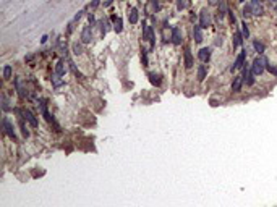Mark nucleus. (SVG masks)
I'll list each match as a JSON object with an SVG mask.
<instances>
[{"mask_svg":"<svg viewBox=\"0 0 277 207\" xmlns=\"http://www.w3.org/2000/svg\"><path fill=\"white\" fill-rule=\"evenodd\" d=\"M185 66L186 68H191L193 66V57H191V52L190 50H185Z\"/></svg>","mask_w":277,"mask_h":207,"instance_id":"12","label":"nucleus"},{"mask_svg":"<svg viewBox=\"0 0 277 207\" xmlns=\"http://www.w3.org/2000/svg\"><path fill=\"white\" fill-rule=\"evenodd\" d=\"M23 117L29 121V125H31V126H37V120H36L34 115H32V112H31V110H23Z\"/></svg>","mask_w":277,"mask_h":207,"instance_id":"8","label":"nucleus"},{"mask_svg":"<svg viewBox=\"0 0 277 207\" xmlns=\"http://www.w3.org/2000/svg\"><path fill=\"white\" fill-rule=\"evenodd\" d=\"M240 2H243V0H240Z\"/></svg>","mask_w":277,"mask_h":207,"instance_id":"34","label":"nucleus"},{"mask_svg":"<svg viewBox=\"0 0 277 207\" xmlns=\"http://www.w3.org/2000/svg\"><path fill=\"white\" fill-rule=\"evenodd\" d=\"M91 39H93V29H91V26H86L81 32V41L84 44H88V42H91Z\"/></svg>","mask_w":277,"mask_h":207,"instance_id":"4","label":"nucleus"},{"mask_svg":"<svg viewBox=\"0 0 277 207\" xmlns=\"http://www.w3.org/2000/svg\"><path fill=\"white\" fill-rule=\"evenodd\" d=\"M3 128H5V133L12 137V139H16V134H15V130H13V125L10 123L8 118H3Z\"/></svg>","mask_w":277,"mask_h":207,"instance_id":"3","label":"nucleus"},{"mask_svg":"<svg viewBox=\"0 0 277 207\" xmlns=\"http://www.w3.org/2000/svg\"><path fill=\"white\" fill-rule=\"evenodd\" d=\"M243 15H245V16L253 15V8H251V5H246L245 8H243Z\"/></svg>","mask_w":277,"mask_h":207,"instance_id":"24","label":"nucleus"},{"mask_svg":"<svg viewBox=\"0 0 277 207\" xmlns=\"http://www.w3.org/2000/svg\"><path fill=\"white\" fill-rule=\"evenodd\" d=\"M266 68H268V70H269L271 73H274V75H277V68H275L274 65H271V63H268V62H266Z\"/></svg>","mask_w":277,"mask_h":207,"instance_id":"27","label":"nucleus"},{"mask_svg":"<svg viewBox=\"0 0 277 207\" xmlns=\"http://www.w3.org/2000/svg\"><path fill=\"white\" fill-rule=\"evenodd\" d=\"M73 49H75V53H81V47H80L78 44H75V45H73Z\"/></svg>","mask_w":277,"mask_h":207,"instance_id":"28","label":"nucleus"},{"mask_svg":"<svg viewBox=\"0 0 277 207\" xmlns=\"http://www.w3.org/2000/svg\"><path fill=\"white\" fill-rule=\"evenodd\" d=\"M149 79H151V83H152V84H156V86L161 84V79H159V76H157L156 73H149Z\"/></svg>","mask_w":277,"mask_h":207,"instance_id":"22","label":"nucleus"},{"mask_svg":"<svg viewBox=\"0 0 277 207\" xmlns=\"http://www.w3.org/2000/svg\"><path fill=\"white\" fill-rule=\"evenodd\" d=\"M275 11H277V7H275Z\"/></svg>","mask_w":277,"mask_h":207,"instance_id":"33","label":"nucleus"},{"mask_svg":"<svg viewBox=\"0 0 277 207\" xmlns=\"http://www.w3.org/2000/svg\"><path fill=\"white\" fill-rule=\"evenodd\" d=\"M65 71H66V68H65V63L60 60V62L57 63V66H55V73L62 76V75H65Z\"/></svg>","mask_w":277,"mask_h":207,"instance_id":"14","label":"nucleus"},{"mask_svg":"<svg viewBox=\"0 0 277 207\" xmlns=\"http://www.w3.org/2000/svg\"><path fill=\"white\" fill-rule=\"evenodd\" d=\"M241 84H243V76H235L234 83H232V91H234V92H238L241 89Z\"/></svg>","mask_w":277,"mask_h":207,"instance_id":"9","label":"nucleus"},{"mask_svg":"<svg viewBox=\"0 0 277 207\" xmlns=\"http://www.w3.org/2000/svg\"><path fill=\"white\" fill-rule=\"evenodd\" d=\"M245 57H246V50L240 52V55L237 57V60H235L234 66H232V71H234L235 68H241V66H243V63H245Z\"/></svg>","mask_w":277,"mask_h":207,"instance_id":"6","label":"nucleus"},{"mask_svg":"<svg viewBox=\"0 0 277 207\" xmlns=\"http://www.w3.org/2000/svg\"><path fill=\"white\" fill-rule=\"evenodd\" d=\"M241 26H243V36L248 37V36H250V31H248V26H246V21H243Z\"/></svg>","mask_w":277,"mask_h":207,"instance_id":"26","label":"nucleus"},{"mask_svg":"<svg viewBox=\"0 0 277 207\" xmlns=\"http://www.w3.org/2000/svg\"><path fill=\"white\" fill-rule=\"evenodd\" d=\"M204 76H206V66L201 65V66L198 68V79H199V81H203Z\"/></svg>","mask_w":277,"mask_h":207,"instance_id":"21","label":"nucleus"},{"mask_svg":"<svg viewBox=\"0 0 277 207\" xmlns=\"http://www.w3.org/2000/svg\"><path fill=\"white\" fill-rule=\"evenodd\" d=\"M266 59H263V57H256L254 59V62H253V65H251V71L254 73V75H261L263 71H264V66H266Z\"/></svg>","mask_w":277,"mask_h":207,"instance_id":"1","label":"nucleus"},{"mask_svg":"<svg viewBox=\"0 0 277 207\" xmlns=\"http://www.w3.org/2000/svg\"><path fill=\"white\" fill-rule=\"evenodd\" d=\"M182 31H180V28H173L172 29V42L175 44V45H180L182 44Z\"/></svg>","mask_w":277,"mask_h":207,"instance_id":"5","label":"nucleus"},{"mask_svg":"<svg viewBox=\"0 0 277 207\" xmlns=\"http://www.w3.org/2000/svg\"><path fill=\"white\" fill-rule=\"evenodd\" d=\"M199 60L201 62H207L209 59H211V49H207V47H204V49H201L199 50Z\"/></svg>","mask_w":277,"mask_h":207,"instance_id":"10","label":"nucleus"},{"mask_svg":"<svg viewBox=\"0 0 277 207\" xmlns=\"http://www.w3.org/2000/svg\"><path fill=\"white\" fill-rule=\"evenodd\" d=\"M251 8H253V15H263V7L259 3H251Z\"/></svg>","mask_w":277,"mask_h":207,"instance_id":"18","label":"nucleus"},{"mask_svg":"<svg viewBox=\"0 0 277 207\" xmlns=\"http://www.w3.org/2000/svg\"><path fill=\"white\" fill-rule=\"evenodd\" d=\"M241 42H243L241 34L237 31V32H235V36H234V47H238V45H241Z\"/></svg>","mask_w":277,"mask_h":207,"instance_id":"20","label":"nucleus"},{"mask_svg":"<svg viewBox=\"0 0 277 207\" xmlns=\"http://www.w3.org/2000/svg\"><path fill=\"white\" fill-rule=\"evenodd\" d=\"M190 7V0H177V8L178 10H185Z\"/></svg>","mask_w":277,"mask_h":207,"instance_id":"16","label":"nucleus"},{"mask_svg":"<svg viewBox=\"0 0 277 207\" xmlns=\"http://www.w3.org/2000/svg\"><path fill=\"white\" fill-rule=\"evenodd\" d=\"M219 2H220V0H209V3H211V5H217Z\"/></svg>","mask_w":277,"mask_h":207,"instance_id":"30","label":"nucleus"},{"mask_svg":"<svg viewBox=\"0 0 277 207\" xmlns=\"http://www.w3.org/2000/svg\"><path fill=\"white\" fill-rule=\"evenodd\" d=\"M253 47H254V50L259 52V53H263V52H264V44H263V42H259V41H254V42H253Z\"/></svg>","mask_w":277,"mask_h":207,"instance_id":"19","label":"nucleus"},{"mask_svg":"<svg viewBox=\"0 0 277 207\" xmlns=\"http://www.w3.org/2000/svg\"><path fill=\"white\" fill-rule=\"evenodd\" d=\"M3 110H8V102H7L5 97H3Z\"/></svg>","mask_w":277,"mask_h":207,"instance_id":"29","label":"nucleus"},{"mask_svg":"<svg viewBox=\"0 0 277 207\" xmlns=\"http://www.w3.org/2000/svg\"><path fill=\"white\" fill-rule=\"evenodd\" d=\"M128 20H130L131 25H136V23H138L139 16H138V10H136V8H131V10H130V13H128Z\"/></svg>","mask_w":277,"mask_h":207,"instance_id":"11","label":"nucleus"},{"mask_svg":"<svg viewBox=\"0 0 277 207\" xmlns=\"http://www.w3.org/2000/svg\"><path fill=\"white\" fill-rule=\"evenodd\" d=\"M114 29H115V32H122V18L120 16L114 18Z\"/></svg>","mask_w":277,"mask_h":207,"instance_id":"17","label":"nucleus"},{"mask_svg":"<svg viewBox=\"0 0 277 207\" xmlns=\"http://www.w3.org/2000/svg\"><path fill=\"white\" fill-rule=\"evenodd\" d=\"M201 26H195V29H193V34H195V41L196 42H201L203 41V32H201Z\"/></svg>","mask_w":277,"mask_h":207,"instance_id":"13","label":"nucleus"},{"mask_svg":"<svg viewBox=\"0 0 277 207\" xmlns=\"http://www.w3.org/2000/svg\"><path fill=\"white\" fill-rule=\"evenodd\" d=\"M259 2H261V0H259Z\"/></svg>","mask_w":277,"mask_h":207,"instance_id":"35","label":"nucleus"},{"mask_svg":"<svg viewBox=\"0 0 277 207\" xmlns=\"http://www.w3.org/2000/svg\"><path fill=\"white\" fill-rule=\"evenodd\" d=\"M97 5H99V0H94V2H93V3H91V7H93V8H96V7H97Z\"/></svg>","mask_w":277,"mask_h":207,"instance_id":"31","label":"nucleus"},{"mask_svg":"<svg viewBox=\"0 0 277 207\" xmlns=\"http://www.w3.org/2000/svg\"><path fill=\"white\" fill-rule=\"evenodd\" d=\"M20 126H21V131H23V134L28 137V136H29V131H28V128H26V125H25L23 120H20Z\"/></svg>","mask_w":277,"mask_h":207,"instance_id":"23","label":"nucleus"},{"mask_svg":"<svg viewBox=\"0 0 277 207\" xmlns=\"http://www.w3.org/2000/svg\"><path fill=\"white\" fill-rule=\"evenodd\" d=\"M3 76H5V78H10V76H12V66L7 65V66L3 68Z\"/></svg>","mask_w":277,"mask_h":207,"instance_id":"25","label":"nucleus"},{"mask_svg":"<svg viewBox=\"0 0 277 207\" xmlns=\"http://www.w3.org/2000/svg\"><path fill=\"white\" fill-rule=\"evenodd\" d=\"M272 2H275V3H277V0H272Z\"/></svg>","mask_w":277,"mask_h":207,"instance_id":"32","label":"nucleus"},{"mask_svg":"<svg viewBox=\"0 0 277 207\" xmlns=\"http://www.w3.org/2000/svg\"><path fill=\"white\" fill-rule=\"evenodd\" d=\"M199 26H201V28L211 26V15H209V11L206 8L201 10V13H199Z\"/></svg>","mask_w":277,"mask_h":207,"instance_id":"2","label":"nucleus"},{"mask_svg":"<svg viewBox=\"0 0 277 207\" xmlns=\"http://www.w3.org/2000/svg\"><path fill=\"white\" fill-rule=\"evenodd\" d=\"M144 36L151 41V44H154V34H152L151 26H148V25H144Z\"/></svg>","mask_w":277,"mask_h":207,"instance_id":"15","label":"nucleus"},{"mask_svg":"<svg viewBox=\"0 0 277 207\" xmlns=\"http://www.w3.org/2000/svg\"><path fill=\"white\" fill-rule=\"evenodd\" d=\"M253 75H254V73L250 70V68H246V66L243 68V78L246 79V84H248V86H251V84L254 83V78H253Z\"/></svg>","mask_w":277,"mask_h":207,"instance_id":"7","label":"nucleus"}]
</instances>
